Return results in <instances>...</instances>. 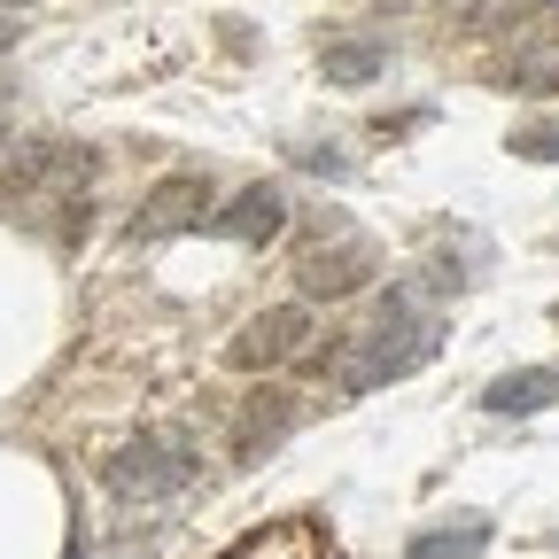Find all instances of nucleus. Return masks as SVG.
<instances>
[{"instance_id": "obj_1", "label": "nucleus", "mask_w": 559, "mask_h": 559, "mask_svg": "<svg viewBox=\"0 0 559 559\" xmlns=\"http://www.w3.org/2000/svg\"><path fill=\"white\" fill-rule=\"evenodd\" d=\"M443 349V319L419 304V296H381L373 319H358V334H349L334 358H326V381H342L349 396H366V389H389L404 373H419Z\"/></svg>"}, {"instance_id": "obj_2", "label": "nucleus", "mask_w": 559, "mask_h": 559, "mask_svg": "<svg viewBox=\"0 0 559 559\" xmlns=\"http://www.w3.org/2000/svg\"><path fill=\"white\" fill-rule=\"evenodd\" d=\"M373 272H381L373 241H366V234H349V226H334V234H304V249H296V288H304L311 304L358 296Z\"/></svg>"}, {"instance_id": "obj_3", "label": "nucleus", "mask_w": 559, "mask_h": 559, "mask_svg": "<svg viewBox=\"0 0 559 559\" xmlns=\"http://www.w3.org/2000/svg\"><path fill=\"white\" fill-rule=\"evenodd\" d=\"M86 179H94V148H79V140H24V148H0V194L86 202Z\"/></svg>"}, {"instance_id": "obj_4", "label": "nucleus", "mask_w": 559, "mask_h": 559, "mask_svg": "<svg viewBox=\"0 0 559 559\" xmlns=\"http://www.w3.org/2000/svg\"><path fill=\"white\" fill-rule=\"evenodd\" d=\"M102 481L117 489L124 506H164L171 489L194 481V459H187L179 443H164V436H140V443H117V451H109Z\"/></svg>"}, {"instance_id": "obj_5", "label": "nucleus", "mask_w": 559, "mask_h": 559, "mask_svg": "<svg viewBox=\"0 0 559 559\" xmlns=\"http://www.w3.org/2000/svg\"><path fill=\"white\" fill-rule=\"evenodd\" d=\"M311 334H319V319H311L304 304H272V311H257V319H241V326H234L226 366H234V373H272V366L304 358Z\"/></svg>"}, {"instance_id": "obj_6", "label": "nucleus", "mask_w": 559, "mask_h": 559, "mask_svg": "<svg viewBox=\"0 0 559 559\" xmlns=\"http://www.w3.org/2000/svg\"><path fill=\"white\" fill-rule=\"evenodd\" d=\"M210 179H194V171H179V179H164L148 202H140V218H132V234L140 241H171V234H187V226H210Z\"/></svg>"}, {"instance_id": "obj_7", "label": "nucleus", "mask_w": 559, "mask_h": 559, "mask_svg": "<svg viewBox=\"0 0 559 559\" xmlns=\"http://www.w3.org/2000/svg\"><path fill=\"white\" fill-rule=\"evenodd\" d=\"M498 86H521V94H559V24H528V39H513L498 55Z\"/></svg>"}, {"instance_id": "obj_8", "label": "nucleus", "mask_w": 559, "mask_h": 559, "mask_svg": "<svg viewBox=\"0 0 559 559\" xmlns=\"http://www.w3.org/2000/svg\"><path fill=\"white\" fill-rule=\"evenodd\" d=\"M280 226H288V202H280V187H241L234 202L210 210V234H218V241H272Z\"/></svg>"}, {"instance_id": "obj_9", "label": "nucleus", "mask_w": 559, "mask_h": 559, "mask_svg": "<svg viewBox=\"0 0 559 559\" xmlns=\"http://www.w3.org/2000/svg\"><path fill=\"white\" fill-rule=\"evenodd\" d=\"M288 428H296V396H288V389H257V396H249V412L234 419V459H241V466H249V459H264Z\"/></svg>"}, {"instance_id": "obj_10", "label": "nucleus", "mask_w": 559, "mask_h": 559, "mask_svg": "<svg viewBox=\"0 0 559 559\" xmlns=\"http://www.w3.org/2000/svg\"><path fill=\"white\" fill-rule=\"evenodd\" d=\"M544 404H559V373L551 366H521V373H498V381L481 389V412H498V419L544 412Z\"/></svg>"}, {"instance_id": "obj_11", "label": "nucleus", "mask_w": 559, "mask_h": 559, "mask_svg": "<svg viewBox=\"0 0 559 559\" xmlns=\"http://www.w3.org/2000/svg\"><path fill=\"white\" fill-rule=\"evenodd\" d=\"M489 551V521L466 513V521H443V528H419L404 544V559H481Z\"/></svg>"}, {"instance_id": "obj_12", "label": "nucleus", "mask_w": 559, "mask_h": 559, "mask_svg": "<svg viewBox=\"0 0 559 559\" xmlns=\"http://www.w3.org/2000/svg\"><path fill=\"white\" fill-rule=\"evenodd\" d=\"M544 16V0H466V9H459V32H528Z\"/></svg>"}, {"instance_id": "obj_13", "label": "nucleus", "mask_w": 559, "mask_h": 559, "mask_svg": "<svg viewBox=\"0 0 559 559\" xmlns=\"http://www.w3.org/2000/svg\"><path fill=\"white\" fill-rule=\"evenodd\" d=\"M381 70V39H342V47H326V79H342V86H366Z\"/></svg>"}, {"instance_id": "obj_14", "label": "nucleus", "mask_w": 559, "mask_h": 559, "mask_svg": "<svg viewBox=\"0 0 559 559\" xmlns=\"http://www.w3.org/2000/svg\"><path fill=\"white\" fill-rule=\"evenodd\" d=\"M506 148H513L521 164H559V124H521Z\"/></svg>"}, {"instance_id": "obj_15", "label": "nucleus", "mask_w": 559, "mask_h": 559, "mask_svg": "<svg viewBox=\"0 0 559 559\" xmlns=\"http://www.w3.org/2000/svg\"><path fill=\"white\" fill-rule=\"evenodd\" d=\"M0 148H9V117H0Z\"/></svg>"}, {"instance_id": "obj_16", "label": "nucleus", "mask_w": 559, "mask_h": 559, "mask_svg": "<svg viewBox=\"0 0 559 559\" xmlns=\"http://www.w3.org/2000/svg\"><path fill=\"white\" fill-rule=\"evenodd\" d=\"M0 109H9V79H0Z\"/></svg>"}, {"instance_id": "obj_17", "label": "nucleus", "mask_w": 559, "mask_h": 559, "mask_svg": "<svg viewBox=\"0 0 559 559\" xmlns=\"http://www.w3.org/2000/svg\"><path fill=\"white\" fill-rule=\"evenodd\" d=\"M0 9H24V0H0Z\"/></svg>"}]
</instances>
